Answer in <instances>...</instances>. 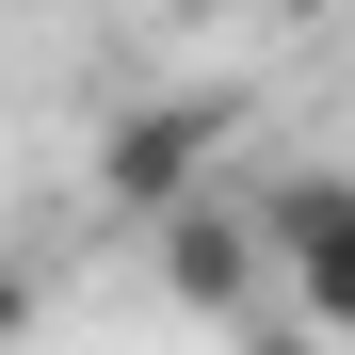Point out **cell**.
I'll return each mask as SVG.
<instances>
[{"mask_svg":"<svg viewBox=\"0 0 355 355\" xmlns=\"http://www.w3.org/2000/svg\"><path fill=\"white\" fill-rule=\"evenodd\" d=\"M0 17H33V0H0Z\"/></svg>","mask_w":355,"mask_h":355,"instance_id":"cell-6","label":"cell"},{"mask_svg":"<svg viewBox=\"0 0 355 355\" xmlns=\"http://www.w3.org/2000/svg\"><path fill=\"white\" fill-rule=\"evenodd\" d=\"M146 291H162L178 323L243 339L275 291H291V275H275V226H259V194H226V178H210V194H178V210L146 226Z\"/></svg>","mask_w":355,"mask_h":355,"instance_id":"cell-1","label":"cell"},{"mask_svg":"<svg viewBox=\"0 0 355 355\" xmlns=\"http://www.w3.org/2000/svg\"><path fill=\"white\" fill-rule=\"evenodd\" d=\"M226 355H339V339H323V323H307V307H291V291H275V307H259L243 339H226Z\"/></svg>","mask_w":355,"mask_h":355,"instance_id":"cell-4","label":"cell"},{"mask_svg":"<svg viewBox=\"0 0 355 355\" xmlns=\"http://www.w3.org/2000/svg\"><path fill=\"white\" fill-rule=\"evenodd\" d=\"M210 162H226V97H146V113L97 130V194L130 226H162L178 194H210Z\"/></svg>","mask_w":355,"mask_h":355,"instance_id":"cell-3","label":"cell"},{"mask_svg":"<svg viewBox=\"0 0 355 355\" xmlns=\"http://www.w3.org/2000/svg\"><path fill=\"white\" fill-rule=\"evenodd\" d=\"M259 226H275V275H291V307H307V323L355 355V178H339V162H291V178H259Z\"/></svg>","mask_w":355,"mask_h":355,"instance_id":"cell-2","label":"cell"},{"mask_svg":"<svg viewBox=\"0 0 355 355\" xmlns=\"http://www.w3.org/2000/svg\"><path fill=\"white\" fill-rule=\"evenodd\" d=\"M33 323H49V275H33V259H0V355H17Z\"/></svg>","mask_w":355,"mask_h":355,"instance_id":"cell-5","label":"cell"}]
</instances>
